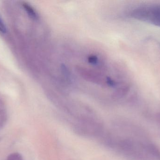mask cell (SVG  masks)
Masks as SVG:
<instances>
[{"label":"cell","mask_w":160,"mask_h":160,"mask_svg":"<svg viewBox=\"0 0 160 160\" xmlns=\"http://www.w3.org/2000/svg\"><path fill=\"white\" fill-rule=\"evenodd\" d=\"M133 18L160 27V4L139 7L132 11Z\"/></svg>","instance_id":"6da1fadb"},{"label":"cell","mask_w":160,"mask_h":160,"mask_svg":"<svg viewBox=\"0 0 160 160\" xmlns=\"http://www.w3.org/2000/svg\"><path fill=\"white\" fill-rule=\"evenodd\" d=\"M23 7L26 13L30 18L34 19L37 18L38 15L36 12L31 6L29 5L28 4L24 3L23 4Z\"/></svg>","instance_id":"7a4b0ae2"},{"label":"cell","mask_w":160,"mask_h":160,"mask_svg":"<svg viewBox=\"0 0 160 160\" xmlns=\"http://www.w3.org/2000/svg\"><path fill=\"white\" fill-rule=\"evenodd\" d=\"M7 32V28L5 24L2 20L0 18V32L2 34H5Z\"/></svg>","instance_id":"277c9868"},{"label":"cell","mask_w":160,"mask_h":160,"mask_svg":"<svg viewBox=\"0 0 160 160\" xmlns=\"http://www.w3.org/2000/svg\"><path fill=\"white\" fill-rule=\"evenodd\" d=\"M7 160H24L22 156L19 153H14L8 157Z\"/></svg>","instance_id":"3957f363"}]
</instances>
